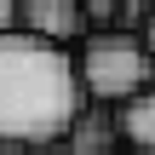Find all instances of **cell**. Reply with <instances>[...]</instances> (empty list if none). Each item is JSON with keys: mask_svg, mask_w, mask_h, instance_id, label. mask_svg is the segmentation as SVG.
<instances>
[{"mask_svg": "<svg viewBox=\"0 0 155 155\" xmlns=\"http://www.w3.org/2000/svg\"><path fill=\"white\" fill-rule=\"evenodd\" d=\"M75 109H81V86L69 52L0 29V144L29 155L58 150Z\"/></svg>", "mask_w": 155, "mask_h": 155, "instance_id": "1", "label": "cell"}, {"mask_svg": "<svg viewBox=\"0 0 155 155\" xmlns=\"http://www.w3.org/2000/svg\"><path fill=\"white\" fill-rule=\"evenodd\" d=\"M69 63H75L81 104H98V109H121L127 98H138V92L155 86L150 52L138 46V35H121V29L86 35V40L69 52Z\"/></svg>", "mask_w": 155, "mask_h": 155, "instance_id": "2", "label": "cell"}, {"mask_svg": "<svg viewBox=\"0 0 155 155\" xmlns=\"http://www.w3.org/2000/svg\"><path fill=\"white\" fill-rule=\"evenodd\" d=\"M12 29L29 35V40H46L58 52H75L86 40V23H81V0H17L12 6Z\"/></svg>", "mask_w": 155, "mask_h": 155, "instance_id": "3", "label": "cell"}, {"mask_svg": "<svg viewBox=\"0 0 155 155\" xmlns=\"http://www.w3.org/2000/svg\"><path fill=\"white\" fill-rule=\"evenodd\" d=\"M58 150H63V155H121V138H115V115H109V109H98V104H81Z\"/></svg>", "mask_w": 155, "mask_h": 155, "instance_id": "4", "label": "cell"}, {"mask_svg": "<svg viewBox=\"0 0 155 155\" xmlns=\"http://www.w3.org/2000/svg\"><path fill=\"white\" fill-rule=\"evenodd\" d=\"M115 115V138H121V155H155V86L127 98Z\"/></svg>", "mask_w": 155, "mask_h": 155, "instance_id": "5", "label": "cell"}, {"mask_svg": "<svg viewBox=\"0 0 155 155\" xmlns=\"http://www.w3.org/2000/svg\"><path fill=\"white\" fill-rule=\"evenodd\" d=\"M138 46L150 52V63H155V6H150V17H144V29H138Z\"/></svg>", "mask_w": 155, "mask_h": 155, "instance_id": "6", "label": "cell"}, {"mask_svg": "<svg viewBox=\"0 0 155 155\" xmlns=\"http://www.w3.org/2000/svg\"><path fill=\"white\" fill-rule=\"evenodd\" d=\"M0 29H12V0H0Z\"/></svg>", "mask_w": 155, "mask_h": 155, "instance_id": "7", "label": "cell"}, {"mask_svg": "<svg viewBox=\"0 0 155 155\" xmlns=\"http://www.w3.org/2000/svg\"><path fill=\"white\" fill-rule=\"evenodd\" d=\"M0 155H29V150H12V144H0Z\"/></svg>", "mask_w": 155, "mask_h": 155, "instance_id": "8", "label": "cell"}, {"mask_svg": "<svg viewBox=\"0 0 155 155\" xmlns=\"http://www.w3.org/2000/svg\"><path fill=\"white\" fill-rule=\"evenodd\" d=\"M40 155H63V150H40Z\"/></svg>", "mask_w": 155, "mask_h": 155, "instance_id": "9", "label": "cell"}]
</instances>
